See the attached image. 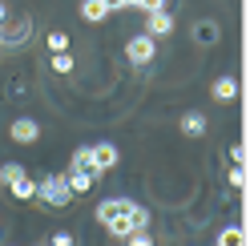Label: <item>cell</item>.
Returning <instances> with one entry per match:
<instances>
[{
	"instance_id": "8fae6325",
	"label": "cell",
	"mask_w": 250,
	"mask_h": 246,
	"mask_svg": "<svg viewBox=\"0 0 250 246\" xmlns=\"http://www.w3.org/2000/svg\"><path fill=\"white\" fill-rule=\"evenodd\" d=\"M105 17H113L105 0H81V20H89V24H101Z\"/></svg>"
},
{
	"instance_id": "44dd1931",
	"label": "cell",
	"mask_w": 250,
	"mask_h": 246,
	"mask_svg": "<svg viewBox=\"0 0 250 246\" xmlns=\"http://www.w3.org/2000/svg\"><path fill=\"white\" fill-rule=\"evenodd\" d=\"M133 8H142L146 17H149V12H166V8H169V0H133Z\"/></svg>"
},
{
	"instance_id": "9c48e42d",
	"label": "cell",
	"mask_w": 250,
	"mask_h": 246,
	"mask_svg": "<svg viewBox=\"0 0 250 246\" xmlns=\"http://www.w3.org/2000/svg\"><path fill=\"white\" fill-rule=\"evenodd\" d=\"M129 206H133V198H105V202H97V222L117 218V214H125Z\"/></svg>"
},
{
	"instance_id": "30bf717a",
	"label": "cell",
	"mask_w": 250,
	"mask_h": 246,
	"mask_svg": "<svg viewBox=\"0 0 250 246\" xmlns=\"http://www.w3.org/2000/svg\"><path fill=\"white\" fill-rule=\"evenodd\" d=\"M210 97H214V101H222V105L238 101V81H234V77H218L214 89H210Z\"/></svg>"
},
{
	"instance_id": "8992f818",
	"label": "cell",
	"mask_w": 250,
	"mask_h": 246,
	"mask_svg": "<svg viewBox=\"0 0 250 246\" xmlns=\"http://www.w3.org/2000/svg\"><path fill=\"white\" fill-rule=\"evenodd\" d=\"M169 33H174V12H149V17H146V37H153V41H158V37H169Z\"/></svg>"
},
{
	"instance_id": "52a82bcc",
	"label": "cell",
	"mask_w": 250,
	"mask_h": 246,
	"mask_svg": "<svg viewBox=\"0 0 250 246\" xmlns=\"http://www.w3.org/2000/svg\"><path fill=\"white\" fill-rule=\"evenodd\" d=\"M69 170H85L93 178H105V170L97 165V158H93V145H77L73 149V165H69Z\"/></svg>"
},
{
	"instance_id": "d6986e66",
	"label": "cell",
	"mask_w": 250,
	"mask_h": 246,
	"mask_svg": "<svg viewBox=\"0 0 250 246\" xmlns=\"http://www.w3.org/2000/svg\"><path fill=\"white\" fill-rule=\"evenodd\" d=\"M44 44H49L53 53H69V33H65V28H53V33L44 37Z\"/></svg>"
},
{
	"instance_id": "2e32d148",
	"label": "cell",
	"mask_w": 250,
	"mask_h": 246,
	"mask_svg": "<svg viewBox=\"0 0 250 246\" xmlns=\"http://www.w3.org/2000/svg\"><path fill=\"white\" fill-rule=\"evenodd\" d=\"M218 41V24L214 20H198L194 24V44H214Z\"/></svg>"
},
{
	"instance_id": "4fadbf2b",
	"label": "cell",
	"mask_w": 250,
	"mask_h": 246,
	"mask_svg": "<svg viewBox=\"0 0 250 246\" xmlns=\"http://www.w3.org/2000/svg\"><path fill=\"white\" fill-rule=\"evenodd\" d=\"M65 178H69V190H73V198L89 194V190H93V182H97V178H93V174H85V170H69Z\"/></svg>"
},
{
	"instance_id": "d4e9b609",
	"label": "cell",
	"mask_w": 250,
	"mask_h": 246,
	"mask_svg": "<svg viewBox=\"0 0 250 246\" xmlns=\"http://www.w3.org/2000/svg\"><path fill=\"white\" fill-rule=\"evenodd\" d=\"M230 158H234V165H246V145H242V142L230 145Z\"/></svg>"
},
{
	"instance_id": "484cf974",
	"label": "cell",
	"mask_w": 250,
	"mask_h": 246,
	"mask_svg": "<svg viewBox=\"0 0 250 246\" xmlns=\"http://www.w3.org/2000/svg\"><path fill=\"white\" fill-rule=\"evenodd\" d=\"M8 20V4H4V0H0V24H4Z\"/></svg>"
},
{
	"instance_id": "9a60e30c",
	"label": "cell",
	"mask_w": 250,
	"mask_h": 246,
	"mask_svg": "<svg viewBox=\"0 0 250 246\" xmlns=\"http://www.w3.org/2000/svg\"><path fill=\"white\" fill-rule=\"evenodd\" d=\"M218 246H246V226H222L218 230Z\"/></svg>"
},
{
	"instance_id": "3957f363",
	"label": "cell",
	"mask_w": 250,
	"mask_h": 246,
	"mask_svg": "<svg viewBox=\"0 0 250 246\" xmlns=\"http://www.w3.org/2000/svg\"><path fill=\"white\" fill-rule=\"evenodd\" d=\"M28 37H33V20L28 17H17V20L0 24V49H21Z\"/></svg>"
},
{
	"instance_id": "7c38bea8",
	"label": "cell",
	"mask_w": 250,
	"mask_h": 246,
	"mask_svg": "<svg viewBox=\"0 0 250 246\" xmlns=\"http://www.w3.org/2000/svg\"><path fill=\"white\" fill-rule=\"evenodd\" d=\"M93 158H97L101 170H113V165L121 162V153H117V145H113V142H97V145H93Z\"/></svg>"
},
{
	"instance_id": "cb8c5ba5",
	"label": "cell",
	"mask_w": 250,
	"mask_h": 246,
	"mask_svg": "<svg viewBox=\"0 0 250 246\" xmlns=\"http://www.w3.org/2000/svg\"><path fill=\"white\" fill-rule=\"evenodd\" d=\"M49 246H73V234L69 230H57V234L49 238Z\"/></svg>"
},
{
	"instance_id": "7a4b0ae2",
	"label": "cell",
	"mask_w": 250,
	"mask_h": 246,
	"mask_svg": "<svg viewBox=\"0 0 250 246\" xmlns=\"http://www.w3.org/2000/svg\"><path fill=\"white\" fill-rule=\"evenodd\" d=\"M153 57H158V41H153V37L133 33L129 41H125V61H129V65H149Z\"/></svg>"
},
{
	"instance_id": "7402d4cb",
	"label": "cell",
	"mask_w": 250,
	"mask_h": 246,
	"mask_svg": "<svg viewBox=\"0 0 250 246\" xmlns=\"http://www.w3.org/2000/svg\"><path fill=\"white\" fill-rule=\"evenodd\" d=\"M129 218H133V226H137V230H149V210H146V206H137V202H133Z\"/></svg>"
},
{
	"instance_id": "5b68a950",
	"label": "cell",
	"mask_w": 250,
	"mask_h": 246,
	"mask_svg": "<svg viewBox=\"0 0 250 246\" xmlns=\"http://www.w3.org/2000/svg\"><path fill=\"white\" fill-rule=\"evenodd\" d=\"M178 129H182V137H206V129H210V117L202 113V109H190V113H182Z\"/></svg>"
},
{
	"instance_id": "ffe728a7",
	"label": "cell",
	"mask_w": 250,
	"mask_h": 246,
	"mask_svg": "<svg viewBox=\"0 0 250 246\" xmlns=\"http://www.w3.org/2000/svg\"><path fill=\"white\" fill-rule=\"evenodd\" d=\"M226 182H230V190H246V165H230Z\"/></svg>"
},
{
	"instance_id": "ba28073f",
	"label": "cell",
	"mask_w": 250,
	"mask_h": 246,
	"mask_svg": "<svg viewBox=\"0 0 250 246\" xmlns=\"http://www.w3.org/2000/svg\"><path fill=\"white\" fill-rule=\"evenodd\" d=\"M129 210H133V206H129ZM129 210L117 214V218H109V222H101V226H105V234L113 238V242H125V238H129L133 230H137V226H133V218H129Z\"/></svg>"
},
{
	"instance_id": "6da1fadb",
	"label": "cell",
	"mask_w": 250,
	"mask_h": 246,
	"mask_svg": "<svg viewBox=\"0 0 250 246\" xmlns=\"http://www.w3.org/2000/svg\"><path fill=\"white\" fill-rule=\"evenodd\" d=\"M37 198L44 206H53V210H65L73 202V190H69V178L65 174H49V178H41L37 182Z\"/></svg>"
},
{
	"instance_id": "277c9868",
	"label": "cell",
	"mask_w": 250,
	"mask_h": 246,
	"mask_svg": "<svg viewBox=\"0 0 250 246\" xmlns=\"http://www.w3.org/2000/svg\"><path fill=\"white\" fill-rule=\"evenodd\" d=\"M8 137H12L17 145H33L37 137H41V121H37V117H17V121L8 125Z\"/></svg>"
},
{
	"instance_id": "e0dca14e",
	"label": "cell",
	"mask_w": 250,
	"mask_h": 246,
	"mask_svg": "<svg viewBox=\"0 0 250 246\" xmlns=\"http://www.w3.org/2000/svg\"><path fill=\"white\" fill-rule=\"evenodd\" d=\"M21 178H24V170H21L17 162H8V165H0V186H4V190H8V186H17Z\"/></svg>"
},
{
	"instance_id": "603a6c76",
	"label": "cell",
	"mask_w": 250,
	"mask_h": 246,
	"mask_svg": "<svg viewBox=\"0 0 250 246\" xmlns=\"http://www.w3.org/2000/svg\"><path fill=\"white\" fill-rule=\"evenodd\" d=\"M125 246H153V238H149V230H133V234L125 238Z\"/></svg>"
},
{
	"instance_id": "5bb4252c",
	"label": "cell",
	"mask_w": 250,
	"mask_h": 246,
	"mask_svg": "<svg viewBox=\"0 0 250 246\" xmlns=\"http://www.w3.org/2000/svg\"><path fill=\"white\" fill-rule=\"evenodd\" d=\"M8 194L17 198V202H33V198H37V178H28V174H24L17 186H8Z\"/></svg>"
},
{
	"instance_id": "ac0fdd59",
	"label": "cell",
	"mask_w": 250,
	"mask_h": 246,
	"mask_svg": "<svg viewBox=\"0 0 250 246\" xmlns=\"http://www.w3.org/2000/svg\"><path fill=\"white\" fill-rule=\"evenodd\" d=\"M49 65H53L57 77H69V73H73V53H53V57H49Z\"/></svg>"
}]
</instances>
